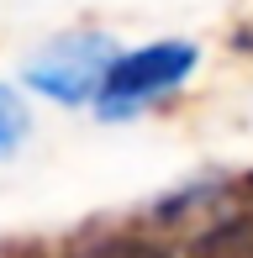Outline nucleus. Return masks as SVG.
Returning <instances> with one entry per match:
<instances>
[{
  "mask_svg": "<svg viewBox=\"0 0 253 258\" xmlns=\"http://www.w3.org/2000/svg\"><path fill=\"white\" fill-rule=\"evenodd\" d=\"M53 258H179V248L158 237L143 216H132V221H90L69 232L53 248Z\"/></svg>",
  "mask_w": 253,
  "mask_h": 258,
  "instance_id": "7ed1b4c3",
  "label": "nucleus"
},
{
  "mask_svg": "<svg viewBox=\"0 0 253 258\" xmlns=\"http://www.w3.org/2000/svg\"><path fill=\"white\" fill-rule=\"evenodd\" d=\"M121 42L111 37V32H58L53 42H42L37 53L27 58V69H21V85H27V95H42L53 105H64V111H79V105L95 100L100 79H106L111 58H116Z\"/></svg>",
  "mask_w": 253,
  "mask_h": 258,
  "instance_id": "f03ea898",
  "label": "nucleus"
},
{
  "mask_svg": "<svg viewBox=\"0 0 253 258\" xmlns=\"http://www.w3.org/2000/svg\"><path fill=\"white\" fill-rule=\"evenodd\" d=\"M179 258H253V201L216 216L211 227L190 232L179 242Z\"/></svg>",
  "mask_w": 253,
  "mask_h": 258,
  "instance_id": "20e7f679",
  "label": "nucleus"
},
{
  "mask_svg": "<svg viewBox=\"0 0 253 258\" xmlns=\"http://www.w3.org/2000/svg\"><path fill=\"white\" fill-rule=\"evenodd\" d=\"M201 63H206V48L195 37H148L132 48H116L95 100H90V116L95 121H137V116L185 95Z\"/></svg>",
  "mask_w": 253,
  "mask_h": 258,
  "instance_id": "f257e3e1",
  "label": "nucleus"
},
{
  "mask_svg": "<svg viewBox=\"0 0 253 258\" xmlns=\"http://www.w3.org/2000/svg\"><path fill=\"white\" fill-rule=\"evenodd\" d=\"M0 258H53V253H37V248H0Z\"/></svg>",
  "mask_w": 253,
  "mask_h": 258,
  "instance_id": "423d86ee",
  "label": "nucleus"
},
{
  "mask_svg": "<svg viewBox=\"0 0 253 258\" xmlns=\"http://www.w3.org/2000/svg\"><path fill=\"white\" fill-rule=\"evenodd\" d=\"M32 137V105L21 85H6L0 79V158H11L21 143Z\"/></svg>",
  "mask_w": 253,
  "mask_h": 258,
  "instance_id": "39448f33",
  "label": "nucleus"
}]
</instances>
